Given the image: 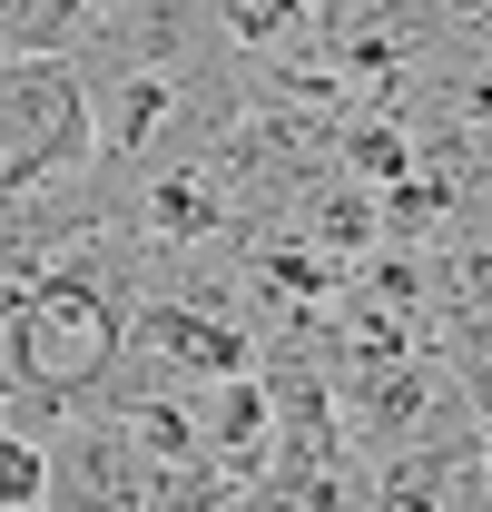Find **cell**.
Wrapping results in <instances>:
<instances>
[{
	"label": "cell",
	"mask_w": 492,
	"mask_h": 512,
	"mask_svg": "<svg viewBox=\"0 0 492 512\" xmlns=\"http://www.w3.org/2000/svg\"><path fill=\"white\" fill-rule=\"evenodd\" d=\"M128 286H138V256L119 227L10 286V306H0V424L50 444L69 414H89V394L109 384L128 345V306H138Z\"/></svg>",
	"instance_id": "6da1fadb"
},
{
	"label": "cell",
	"mask_w": 492,
	"mask_h": 512,
	"mask_svg": "<svg viewBox=\"0 0 492 512\" xmlns=\"http://www.w3.org/2000/svg\"><path fill=\"white\" fill-rule=\"evenodd\" d=\"M99 158V109H89V69L69 50H10L0 60V197L79 178Z\"/></svg>",
	"instance_id": "7a4b0ae2"
},
{
	"label": "cell",
	"mask_w": 492,
	"mask_h": 512,
	"mask_svg": "<svg viewBox=\"0 0 492 512\" xmlns=\"http://www.w3.org/2000/svg\"><path fill=\"white\" fill-rule=\"evenodd\" d=\"M40 512H148V453L128 414H69L50 434V503Z\"/></svg>",
	"instance_id": "3957f363"
},
{
	"label": "cell",
	"mask_w": 492,
	"mask_h": 512,
	"mask_svg": "<svg viewBox=\"0 0 492 512\" xmlns=\"http://www.w3.org/2000/svg\"><path fill=\"white\" fill-rule=\"evenodd\" d=\"M50 503V444L0 424V512H40Z\"/></svg>",
	"instance_id": "277c9868"
}]
</instances>
